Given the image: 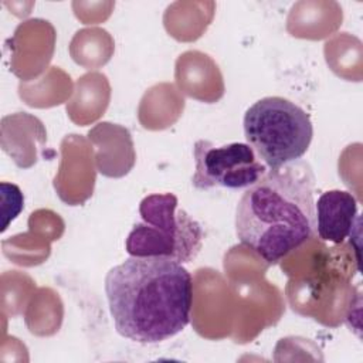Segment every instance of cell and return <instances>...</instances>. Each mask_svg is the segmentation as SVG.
<instances>
[{"instance_id":"1","label":"cell","mask_w":363,"mask_h":363,"mask_svg":"<svg viewBox=\"0 0 363 363\" xmlns=\"http://www.w3.org/2000/svg\"><path fill=\"white\" fill-rule=\"evenodd\" d=\"M105 294L116 332L132 342H163L190 322L193 278L174 258L130 255L108 271Z\"/></svg>"},{"instance_id":"2","label":"cell","mask_w":363,"mask_h":363,"mask_svg":"<svg viewBox=\"0 0 363 363\" xmlns=\"http://www.w3.org/2000/svg\"><path fill=\"white\" fill-rule=\"evenodd\" d=\"M315 180L312 167L301 159L267 170L237 204L238 240L268 264L311 240L316 234Z\"/></svg>"},{"instance_id":"3","label":"cell","mask_w":363,"mask_h":363,"mask_svg":"<svg viewBox=\"0 0 363 363\" xmlns=\"http://www.w3.org/2000/svg\"><path fill=\"white\" fill-rule=\"evenodd\" d=\"M244 136L262 163L271 169L299 160L312 142L309 115L282 96H265L244 115Z\"/></svg>"},{"instance_id":"4","label":"cell","mask_w":363,"mask_h":363,"mask_svg":"<svg viewBox=\"0 0 363 363\" xmlns=\"http://www.w3.org/2000/svg\"><path fill=\"white\" fill-rule=\"evenodd\" d=\"M172 193L146 196L139 206L142 223L133 225L126 251L133 257H170L190 262L203 244V228Z\"/></svg>"},{"instance_id":"5","label":"cell","mask_w":363,"mask_h":363,"mask_svg":"<svg viewBox=\"0 0 363 363\" xmlns=\"http://www.w3.org/2000/svg\"><path fill=\"white\" fill-rule=\"evenodd\" d=\"M194 174L191 183L196 189L213 187L248 189L267 172V166L257 159L248 143H228L216 146L208 140H197L193 147Z\"/></svg>"},{"instance_id":"6","label":"cell","mask_w":363,"mask_h":363,"mask_svg":"<svg viewBox=\"0 0 363 363\" xmlns=\"http://www.w3.org/2000/svg\"><path fill=\"white\" fill-rule=\"evenodd\" d=\"M359 204L356 197L346 190L323 191L315 201L316 234L323 241L342 244L352 237L353 228L359 224Z\"/></svg>"},{"instance_id":"7","label":"cell","mask_w":363,"mask_h":363,"mask_svg":"<svg viewBox=\"0 0 363 363\" xmlns=\"http://www.w3.org/2000/svg\"><path fill=\"white\" fill-rule=\"evenodd\" d=\"M1 199H3V227L1 231L7 228L10 221H13L24 207V197L21 190L16 184L1 183Z\"/></svg>"}]
</instances>
